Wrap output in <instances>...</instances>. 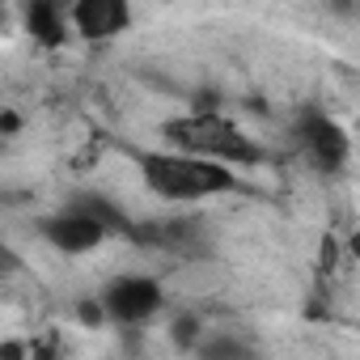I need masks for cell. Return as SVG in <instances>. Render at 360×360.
Here are the masks:
<instances>
[{
    "label": "cell",
    "instance_id": "3",
    "mask_svg": "<svg viewBox=\"0 0 360 360\" xmlns=\"http://www.w3.org/2000/svg\"><path fill=\"white\" fill-rule=\"evenodd\" d=\"M292 136H297L301 157H305L318 174H339V169L347 165V157H352L347 131H343L330 115H322V110H305V115L297 119Z\"/></svg>",
    "mask_w": 360,
    "mask_h": 360
},
{
    "label": "cell",
    "instance_id": "8",
    "mask_svg": "<svg viewBox=\"0 0 360 360\" xmlns=\"http://www.w3.org/2000/svg\"><path fill=\"white\" fill-rule=\"evenodd\" d=\"M246 347L238 339H217V343H204V356H242Z\"/></svg>",
    "mask_w": 360,
    "mask_h": 360
},
{
    "label": "cell",
    "instance_id": "10",
    "mask_svg": "<svg viewBox=\"0 0 360 360\" xmlns=\"http://www.w3.org/2000/svg\"><path fill=\"white\" fill-rule=\"evenodd\" d=\"M352 255L360 259V233H352Z\"/></svg>",
    "mask_w": 360,
    "mask_h": 360
},
{
    "label": "cell",
    "instance_id": "7",
    "mask_svg": "<svg viewBox=\"0 0 360 360\" xmlns=\"http://www.w3.org/2000/svg\"><path fill=\"white\" fill-rule=\"evenodd\" d=\"M26 30L43 47H64L72 30V13H64L56 0H30L26 5Z\"/></svg>",
    "mask_w": 360,
    "mask_h": 360
},
{
    "label": "cell",
    "instance_id": "2",
    "mask_svg": "<svg viewBox=\"0 0 360 360\" xmlns=\"http://www.w3.org/2000/svg\"><path fill=\"white\" fill-rule=\"evenodd\" d=\"M165 140H169V148L217 157V161H229V165H255L259 161V144L233 119L212 115V110H195V115H183V119H169L165 123Z\"/></svg>",
    "mask_w": 360,
    "mask_h": 360
},
{
    "label": "cell",
    "instance_id": "4",
    "mask_svg": "<svg viewBox=\"0 0 360 360\" xmlns=\"http://www.w3.org/2000/svg\"><path fill=\"white\" fill-rule=\"evenodd\" d=\"M43 238L60 250V255H89V250H98L106 238H115L110 229H106V221L85 204V200H72L64 212H56V217H47L43 221Z\"/></svg>",
    "mask_w": 360,
    "mask_h": 360
},
{
    "label": "cell",
    "instance_id": "9",
    "mask_svg": "<svg viewBox=\"0 0 360 360\" xmlns=\"http://www.w3.org/2000/svg\"><path fill=\"white\" fill-rule=\"evenodd\" d=\"M0 127H5V136H13V131L22 127V119H18V110H5V115H0Z\"/></svg>",
    "mask_w": 360,
    "mask_h": 360
},
{
    "label": "cell",
    "instance_id": "5",
    "mask_svg": "<svg viewBox=\"0 0 360 360\" xmlns=\"http://www.w3.org/2000/svg\"><path fill=\"white\" fill-rule=\"evenodd\" d=\"M161 301H165V292H161V284H157L153 276H119V280H110V284L102 288V309H106V318L119 322V326H140V322H148V318L161 309Z\"/></svg>",
    "mask_w": 360,
    "mask_h": 360
},
{
    "label": "cell",
    "instance_id": "6",
    "mask_svg": "<svg viewBox=\"0 0 360 360\" xmlns=\"http://www.w3.org/2000/svg\"><path fill=\"white\" fill-rule=\"evenodd\" d=\"M68 13L85 43H110L131 26V0H72Z\"/></svg>",
    "mask_w": 360,
    "mask_h": 360
},
{
    "label": "cell",
    "instance_id": "1",
    "mask_svg": "<svg viewBox=\"0 0 360 360\" xmlns=\"http://www.w3.org/2000/svg\"><path fill=\"white\" fill-rule=\"evenodd\" d=\"M140 165V178L144 187L169 204H200V200H212V195H225L238 187V174L229 161H217V157H200V153H140L136 157Z\"/></svg>",
    "mask_w": 360,
    "mask_h": 360
}]
</instances>
